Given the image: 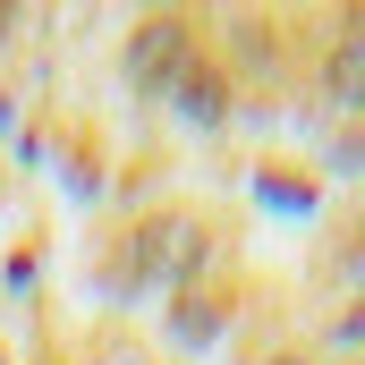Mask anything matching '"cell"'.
I'll use <instances>...</instances> for the list:
<instances>
[{"instance_id": "cell-2", "label": "cell", "mask_w": 365, "mask_h": 365, "mask_svg": "<svg viewBox=\"0 0 365 365\" xmlns=\"http://www.w3.org/2000/svg\"><path fill=\"white\" fill-rule=\"evenodd\" d=\"M179 110L195 128H212V119H221V77H212V68H187L179 77Z\"/></svg>"}, {"instance_id": "cell-3", "label": "cell", "mask_w": 365, "mask_h": 365, "mask_svg": "<svg viewBox=\"0 0 365 365\" xmlns=\"http://www.w3.org/2000/svg\"><path fill=\"white\" fill-rule=\"evenodd\" d=\"M331 93H340V102H365V34H349V43L331 51Z\"/></svg>"}, {"instance_id": "cell-1", "label": "cell", "mask_w": 365, "mask_h": 365, "mask_svg": "<svg viewBox=\"0 0 365 365\" xmlns=\"http://www.w3.org/2000/svg\"><path fill=\"white\" fill-rule=\"evenodd\" d=\"M179 60H187V51H179V26H145V34H136V51H128V77L153 93L170 68H179Z\"/></svg>"}]
</instances>
